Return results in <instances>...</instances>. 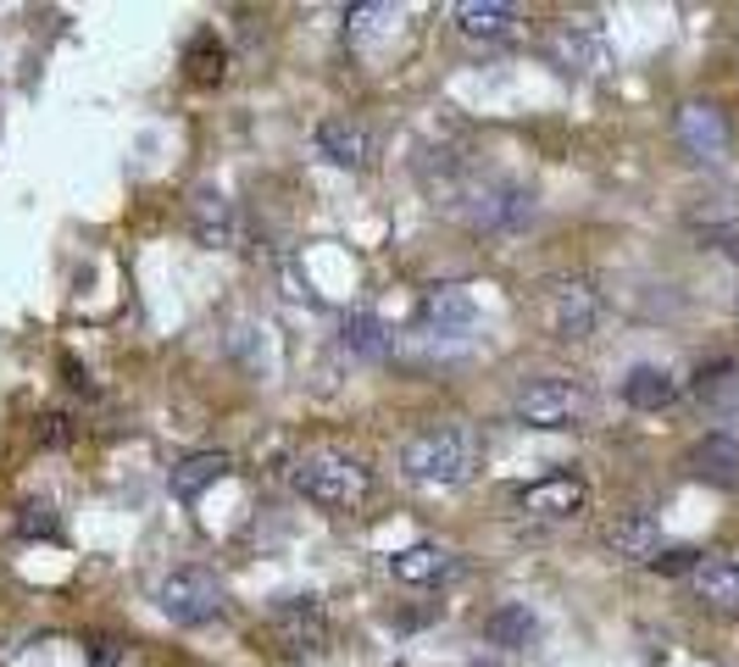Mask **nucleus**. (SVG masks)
Wrapping results in <instances>:
<instances>
[{"mask_svg": "<svg viewBox=\"0 0 739 667\" xmlns=\"http://www.w3.org/2000/svg\"><path fill=\"white\" fill-rule=\"evenodd\" d=\"M289 478H295V490L323 512H356L367 496H373V473H367V462H356L345 451H306Z\"/></svg>", "mask_w": 739, "mask_h": 667, "instance_id": "obj_1", "label": "nucleus"}, {"mask_svg": "<svg viewBox=\"0 0 739 667\" xmlns=\"http://www.w3.org/2000/svg\"><path fill=\"white\" fill-rule=\"evenodd\" d=\"M401 467L406 478L417 484H467L478 473V440L473 429H456V422H445V429H422L401 445Z\"/></svg>", "mask_w": 739, "mask_h": 667, "instance_id": "obj_2", "label": "nucleus"}, {"mask_svg": "<svg viewBox=\"0 0 739 667\" xmlns=\"http://www.w3.org/2000/svg\"><path fill=\"white\" fill-rule=\"evenodd\" d=\"M534 312L550 340H589L606 318V300L589 278H550V284H539Z\"/></svg>", "mask_w": 739, "mask_h": 667, "instance_id": "obj_3", "label": "nucleus"}, {"mask_svg": "<svg viewBox=\"0 0 739 667\" xmlns=\"http://www.w3.org/2000/svg\"><path fill=\"white\" fill-rule=\"evenodd\" d=\"M512 417L528 429H579L589 417V395L573 379H534L512 395Z\"/></svg>", "mask_w": 739, "mask_h": 667, "instance_id": "obj_4", "label": "nucleus"}, {"mask_svg": "<svg viewBox=\"0 0 739 667\" xmlns=\"http://www.w3.org/2000/svg\"><path fill=\"white\" fill-rule=\"evenodd\" d=\"M156 606L178 623V629H201L223 612V584L217 573L206 568H172L162 584H156Z\"/></svg>", "mask_w": 739, "mask_h": 667, "instance_id": "obj_5", "label": "nucleus"}, {"mask_svg": "<svg viewBox=\"0 0 739 667\" xmlns=\"http://www.w3.org/2000/svg\"><path fill=\"white\" fill-rule=\"evenodd\" d=\"M273 640L284 656L306 662V656H323L329 651V612L318 595H289L284 606H273Z\"/></svg>", "mask_w": 739, "mask_h": 667, "instance_id": "obj_6", "label": "nucleus"}, {"mask_svg": "<svg viewBox=\"0 0 739 667\" xmlns=\"http://www.w3.org/2000/svg\"><path fill=\"white\" fill-rule=\"evenodd\" d=\"M190 228H195L201 246H212V251H239V246H245V217H239V206H234L223 190H212V184L190 195Z\"/></svg>", "mask_w": 739, "mask_h": 667, "instance_id": "obj_7", "label": "nucleus"}, {"mask_svg": "<svg viewBox=\"0 0 739 667\" xmlns=\"http://www.w3.org/2000/svg\"><path fill=\"white\" fill-rule=\"evenodd\" d=\"M589 501V484L579 473H550V478H534L517 490V507L528 517H545V523H562V517H579Z\"/></svg>", "mask_w": 739, "mask_h": 667, "instance_id": "obj_8", "label": "nucleus"}, {"mask_svg": "<svg viewBox=\"0 0 739 667\" xmlns=\"http://www.w3.org/2000/svg\"><path fill=\"white\" fill-rule=\"evenodd\" d=\"M679 145L695 162H728L734 129H728V117L712 100H690V106H679Z\"/></svg>", "mask_w": 739, "mask_h": 667, "instance_id": "obj_9", "label": "nucleus"}, {"mask_svg": "<svg viewBox=\"0 0 739 667\" xmlns=\"http://www.w3.org/2000/svg\"><path fill=\"white\" fill-rule=\"evenodd\" d=\"M550 50H557V62L568 73H606L611 68V45H606L595 17H568L557 34H550Z\"/></svg>", "mask_w": 739, "mask_h": 667, "instance_id": "obj_10", "label": "nucleus"}, {"mask_svg": "<svg viewBox=\"0 0 739 667\" xmlns=\"http://www.w3.org/2000/svg\"><path fill=\"white\" fill-rule=\"evenodd\" d=\"M528 217H534V190L523 184H484L473 195V223L489 234H517Z\"/></svg>", "mask_w": 739, "mask_h": 667, "instance_id": "obj_11", "label": "nucleus"}, {"mask_svg": "<svg viewBox=\"0 0 739 667\" xmlns=\"http://www.w3.org/2000/svg\"><path fill=\"white\" fill-rule=\"evenodd\" d=\"M606 551L618 562H656L661 557V523L651 512H618L606 523Z\"/></svg>", "mask_w": 739, "mask_h": 667, "instance_id": "obj_12", "label": "nucleus"}, {"mask_svg": "<svg viewBox=\"0 0 739 667\" xmlns=\"http://www.w3.org/2000/svg\"><path fill=\"white\" fill-rule=\"evenodd\" d=\"M318 151L345 167V172H361L367 162H373V134H367L356 117H323L318 123Z\"/></svg>", "mask_w": 739, "mask_h": 667, "instance_id": "obj_13", "label": "nucleus"}, {"mask_svg": "<svg viewBox=\"0 0 739 667\" xmlns=\"http://www.w3.org/2000/svg\"><path fill=\"white\" fill-rule=\"evenodd\" d=\"M690 473L712 490H739V434H706L695 451H690Z\"/></svg>", "mask_w": 739, "mask_h": 667, "instance_id": "obj_14", "label": "nucleus"}, {"mask_svg": "<svg viewBox=\"0 0 739 667\" xmlns=\"http://www.w3.org/2000/svg\"><path fill=\"white\" fill-rule=\"evenodd\" d=\"M456 34L473 39V45H506L517 34V17L501 0H462L456 7Z\"/></svg>", "mask_w": 739, "mask_h": 667, "instance_id": "obj_15", "label": "nucleus"}, {"mask_svg": "<svg viewBox=\"0 0 739 667\" xmlns=\"http://www.w3.org/2000/svg\"><path fill=\"white\" fill-rule=\"evenodd\" d=\"M417 318H422V329H440V334H462V329H473L478 307H473V295H467L462 284H440V289H428V295H422Z\"/></svg>", "mask_w": 739, "mask_h": 667, "instance_id": "obj_16", "label": "nucleus"}, {"mask_svg": "<svg viewBox=\"0 0 739 667\" xmlns=\"http://www.w3.org/2000/svg\"><path fill=\"white\" fill-rule=\"evenodd\" d=\"M228 473H234V462L223 451H195V456H183V462L167 467V484H172L178 501H195V496L212 490V484H223Z\"/></svg>", "mask_w": 739, "mask_h": 667, "instance_id": "obj_17", "label": "nucleus"}, {"mask_svg": "<svg viewBox=\"0 0 739 667\" xmlns=\"http://www.w3.org/2000/svg\"><path fill=\"white\" fill-rule=\"evenodd\" d=\"M690 584H695V595L712 606V612H739V562L734 557H701Z\"/></svg>", "mask_w": 739, "mask_h": 667, "instance_id": "obj_18", "label": "nucleus"}, {"mask_svg": "<svg viewBox=\"0 0 739 667\" xmlns=\"http://www.w3.org/2000/svg\"><path fill=\"white\" fill-rule=\"evenodd\" d=\"M462 562L445 551V545H406V551H395L390 557V573L401 579V584H440V579H451Z\"/></svg>", "mask_w": 739, "mask_h": 667, "instance_id": "obj_19", "label": "nucleus"}, {"mask_svg": "<svg viewBox=\"0 0 739 667\" xmlns=\"http://www.w3.org/2000/svg\"><path fill=\"white\" fill-rule=\"evenodd\" d=\"M534 612H528V600H501L496 612H484V640L489 645H501V651H523L534 640Z\"/></svg>", "mask_w": 739, "mask_h": 667, "instance_id": "obj_20", "label": "nucleus"}, {"mask_svg": "<svg viewBox=\"0 0 739 667\" xmlns=\"http://www.w3.org/2000/svg\"><path fill=\"white\" fill-rule=\"evenodd\" d=\"M690 395L706 412H717V417L739 412V368H734V361H706V368L695 373V384H690Z\"/></svg>", "mask_w": 739, "mask_h": 667, "instance_id": "obj_21", "label": "nucleus"}, {"mask_svg": "<svg viewBox=\"0 0 739 667\" xmlns=\"http://www.w3.org/2000/svg\"><path fill=\"white\" fill-rule=\"evenodd\" d=\"M339 340H345L350 356H367V361H384V356L395 350V334H390L384 318H373V312H350L345 329H339Z\"/></svg>", "mask_w": 739, "mask_h": 667, "instance_id": "obj_22", "label": "nucleus"}, {"mask_svg": "<svg viewBox=\"0 0 739 667\" xmlns=\"http://www.w3.org/2000/svg\"><path fill=\"white\" fill-rule=\"evenodd\" d=\"M623 401L640 406V412H661V406L679 401V379H672L667 368H634L623 379Z\"/></svg>", "mask_w": 739, "mask_h": 667, "instance_id": "obj_23", "label": "nucleus"}, {"mask_svg": "<svg viewBox=\"0 0 739 667\" xmlns=\"http://www.w3.org/2000/svg\"><path fill=\"white\" fill-rule=\"evenodd\" d=\"M183 68H190L195 84H223V73H228V50H223V39H217L212 28L195 34L190 50H183Z\"/></svg>", "mask_w": 739, "mask_h": 667, "instance_id": "obj_24", "label": "nucleus"}, {"mask_svg": "<svg viewBox=\"0 0 739 667\" xmlns=\"http://www.w3.org/2000/svg\"><path fill=\"white\" fill-rule=\"evenodd\" d=\"M401 23V7H384V0H373V7H350L345 12V28L356 39H379V34H395Z\"/></svg>", "mask_w": 739, "mask_h": 667, "instance_id": "obj_25", "label": "nucleus"}, {"mask_svg": "<svg viewBox=\"0 0 739 667\" xmlns=\"http://www.w3.org/2000/svg\"><path fill=\"white\" fill-rule=\"evenodd\" d=\"M17 528H23L28 539H34V534H45V539H50V534L61 528V517H56V507H45V501H23V512H17Z\"/></svg>", "mask_w": 739, "mask_h": 667, "instance_id": "obj_26", "label": "nucleus"}, {"mask_svg": "<svg viewBox=\"0 0 739 667\" xmlns=\"http://www.w3.org/2000/svg\"><path fill=\"white\" fill-rule=\"evenodd\" d=\"M34 434H39L45 451H61V445L73 440V417H68V412H45V417L34 422Z\"/></svg>", "mask_w": 739, "mask_h": 667, "instance_id": "obj_27", "label": "nucleus"}, {"mask_svg": "<svg viewBox=\"0 0 739 667\" xmlns=\"http://www.w3.org/2000/svg\"><path fill=\"white\" fill-rule=\"evenodd\" d=\"M651 568H656V573H695V568H701V551H661Z\"/></svg>", "mask_w": 739, "mask_h": 667, "instance_id": "obj_28", "label": "nucleus"}, {"mask_svg": "<svg viewBox=\"0 0 739 667\" xmlns=\"http://www.w3.org/2000/svg\"><path fill=\"white\" fill-rule=\"evenodd\" d=\"M117 662H122L117 640H95V651H90V667H117Z\"/></svg>", "mask_w": 739, "mask_h": 667, "instance_id": "obj_29", "label": "nucleus"}, {"mask_svg": "<svg viewBox=\"0 0 739 667\" xmlns=\"http://www.w3.org/2000/svg\"><path fill=\"white\" fill-rule=\"evenodd\" d=\"M706 239H712V246H717L723 257H734V262H739V228H717V234H706Z\"/></svg>", "mask_w": 739, "mask_h": 667, "instance_id": "obj_30", "label": "nucleus"}]
</instances>
